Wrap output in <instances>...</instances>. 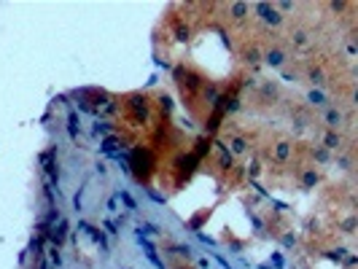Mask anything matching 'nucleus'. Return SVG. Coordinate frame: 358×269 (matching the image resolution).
Masks as SVG:
<instances>
[{
  "instance_id": "nucleus-1",
  "label": "nucleus",
  "mask_w": 358,
  "mask_h": 269,
  "mask_svg": "<svg viewBox=\"0 0 358 269\" xmlns=\"http://www.w3.org/2000/svg\"><path fill=\"white\" fill-rule=\"evenodd\" d=\"M323 121L326 124H329L331 126V129H337V126H342V124H345V113H342V110L339 108H326V113H323Z\"/></svg>"
},
{
  "instance_id": "nucleus-2",
  "label": "nucleus",
  "mask_w": 358,
  "mask_h": 269,
  "mask_svg": "<svg viewBox=\"0 0 358 269\" xmlns=\"http://www.w3.org/2000/svg\"><path fill=\"white\" fill-rule=\"evenodd\" d=\"M259 14H264V22H267V25H280V22H283V14H280L277 9H272V6H259V9H256Z\"/></svg>"
},
{
  "instance_id": "nucleus-3",
  "label": "nucleus",
  "mask_w": 358,
  "mask_h": 269,
  "mask_svg": "<svg viewBox=\"0 0 358 269\" xmlns=\"http://www.w3.org/2000/svg\"><path fill=\"white\" fill-rule=\"evenodd\" d=\"M264 59H267L272 68H280V65H283V62H285V54L275 49V51H267V54H264Z\"/></svg>"
},
{
  "instance_id": "nucleus-4",
  "label": "nucleus",
  "mask_w": 358,
  "mask_h": 269,
  "mask_svg": "<svg viewBox=\"0 0 358 269\" xmlns=\"http://www.w3.org/2000/svg\"><path fill=\"white\" fill-rule=\"evenodd\" d=\"M323 143H326V148H339L342 146V138H339V134H334V132H329L323 138Z\"/></svg>"
},
{
  "instance_id": "nucleus-5",
  "label": "nucleus",
  "mask_w": 358,
  "mask_h": 269,
  "mask_svg": "<svg viewBox=\"0 0 358 269\" xmlns=\"http://www.w3.org/2000/svg\"><path fill=\"white\" fill-rule=\"evenodd\" d=\"M232 148H235L237 154H243L245 151V140L243 138H235V140H232Z\"/></svg>"
},
{
  "instance_id": "nucleus-6",
  "label": "nucleus",
  "mask_w": 358,
  "mask_h": 269,
  "mask_svg": "<svg viewBox=\"0 0 358 269\" xmlns=\"http://www.w3.org/2000/svg\"><path fill=\"white\" fill-rule=\"evenodd\" d=\"M310 100H313L315 105H326V97H323L321 92H313V94H310Z\"/></svg>"
}]
</instances>
